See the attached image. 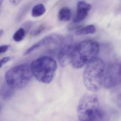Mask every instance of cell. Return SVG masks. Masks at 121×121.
I'll list each match as a JSON object with an SVG mask.
<instances>
[{"mask_svg": "<svg viewBox=\"0 0 121 121\" xmlns=\"http://www.w3.org/2000/svg\"><path fill=\"white\" fill-rule=\"evenodd\" d=\"M47 28V25L45 23H43L39 25L32 32V35L34 36L39 35L44 32Z\"/></svg>", "mask_w": 121, "mask_h": 121, "instance_id": "16", "label": "cell"}, {"mask_svg": "<svg viewBox=\"0 0 121 121\" xmlns=\"http://www.w3.org/2000/svg\"><path fill=\"white\" fill-rule=\"evenodd\" d=\"M26 34L27 33L25 29L23 27L20 28L13 35V40L17 42L21 41L24 39Z\"/></svg>", "mask_w": 121, "mask_h": 121, "instance_id": "14", "label": "cell"}, {"mask_svg": "<svg viewBox=\"0 0 121 121\" xmlns=\"http://www.w3.org/2000/svg\"><path fill=\"white\" fill-rule=\"evenodd\" d=\"M10 3L13 5L16 6L19 5L22 0H9Z\"/></svg>", "mask_w": 121, "mask_h": 121, "instance_id": "20", "label": "cell"}, {"mask_svg": "<svg viewBox=\"0 0 121 121\" xmlns=\"http://www.w3.org/2000/svg\"><path fill=\"white\" fill-rule=\"evenodd\" d=\"M63 40V37L60 34L58 33L50 34L26 50L24 53L23 55L29 54L35 50L46 45H62Z\"/></svg>", "mask_w": 121, "mask_h": 121, "instance_id": "8", "label": "cell"}, {"mask_svg": "<svg viewBox=\"0 0 121 121\" xmlns=\"http://www.w3.org/2000/svg\"><path fill=\"white\" fill-rule=\"evenodd\" d=\"M4 33V32L3 30H0V38L3 35Z\"/></svg>", "mask_w": 121, "mask_h": 121, "instance_id": "22", "label": "cell"}, {"mask_svg": "<svg viewBox=\"0 0 121 121\" xmlns=\"http://www.w3.org/2000/svg\"><path fill=\"white\" fill-rule=\"evenodd\" d=\"M33 23L32 21H27L23 23L22 27L25 29L26 33H27L32 26Z\"/></svg>", "mask_w": 121, "mask_h": 121, "instance_id": "17", "label": "cell"}, {"mask_svg": "<svg viewBox=\"0 0 121 121\" xmlns=\"http://www.w3.org/2000/svg\"><path fill=\"white\" fill-rule=\"evenodd\" d=\"M105 71V64L100 58H95L88 63L83 74L86 88L92 92L99 90L103 84Z\"/></svg>", "mask_w": 121, "mask_h": 121, "instance_id": "1", "label": "cell"}, {"mask_svg": "<svg viewBox=\"0 0 121 121\" xmlns=\"http://www.w3.org/2000/svg\"><path fill=\"white\" fill-rule=\"evenodd\" d=\"M121 84V63L110 65L105 71L103 84L107 89H112Z\"/></svg>", "mask_w": 121, "mask_h": 121, "instance_id": "6", "label": "cell"}, {"mask_svg": "<svg viewBox=\"0 0 121 121\" xmlns=\"http://www.w3.org/2000/svg\"><path fill=\"white\" fill-rule=\"evenodd\" d=\"M95 26L92 25H88L78 29L75 32V35L78 36L85 35L88 34H94L96 32Z\"/></svg>", "mask_w": 121, "mask_h": 121, "instance_id": "12", "label": "cell"}, {"mask_svg": "<svg viewBox=\"0 0 121 121\" xmlns=\"http://www.w3.org/2000/svg\"><path fill=\"white\" fill-rule=\"evenodd\" d=\"M1 110V106L0 104V112Z\"/></svg>", "mask_w": 121, "mask_h": 121, "instance_id": "24", "label": "cell"}, {"mask_svg": "<svg viewBox=\"0 0 121 121\" xmlns=\"http://www.w3.org/2000/svg\"><path fill=\"white\" fill-rule=\"evenodd\" d=\"M91 9V5L85 1H80L78 2L77 11L73 18V22L79 23L84 20L86 18Z\"/></svg>", "mask_w": 121, "mask_h": 121, "instance_id": "9", "label": "cell"}, {"mask_svg": "<svg viewBox=\"0 0 121 121\" xmlns=\"http://www.w3.org/2000/svg\"><path fill=\"white\" fill-rule=\"evenodd\" d=\"M117 102L118 106L121 109V94L118 97Z\"/></svg>", "mask_w": 121, "mask_h": 121, "instance_id": "21", "label": "cell"}, {"mask_svg": "<svg viewBox=\"0 0 121 121\" xmlns=\"http://www.w3.org/2000/svg\"><path fill=\"white\" fill-rule=\"evenodd\" d=\"M33 76L30 65L22 64L8 70L5 74L6 83L13 89L25 87Z\"/></svg>", "mask_w": 121, "mask_h": 121, "instance_id": "5", "label": "cell"}, {"mask_svg": "<svg viewBox=\"0 0 121 121\" xmlns=\"http://www.w3.org/2000/svg\"><path fill=\"white\" fill-rule=\"evenodd\" d=\"M72 16L71 10L68 7H63L60 9L58 13L59 20L61 21H67L70 20Z\"/></svg>", "mask_w": 121, "mask_h": 121, "instance_id": "11", "label": "cell"}, {"mask_svg": "<svg viewBox=\"0 0 121 121\" xmlns=\"http://www.w3.org/2000/svg\"><path fill=\"white\" fill-rule=\"evenodd\" d=\"M29 7V5L26 4L21 8L16 17V21L18 23L21 22L23 19L26 13L27 12Z\"/></svg>", "mask_w": 121, "mask_h": 121, "instance_id": "15", "label": "cell"}, {"mask_svg": "<svg viewBox=\"0 0 121 121\" xmlns=\"http://www.w3.org/2000/svg\"><path fill=\"white\" fill-rule=\"evenodd\" d=\"M14 89L7 84L2 86L0 90V96L3 99H8L14 94Z\"/></svg>", "mask_w": 121, "mask_h": 121, "instance_id": "10", "label": "cell"}, {"mask_svg": "<svg viewBox=\"0 0 121 121\" xmlns=\"http://www.w3.org/2000/svg\"><path fill=\"white\" fill-rule=\"evenodd\" d=\"M46 11V8L44 5L42 4H40L33 7L32 10L31 14L33 17L37 18L44 14Z\"/></svg>", "mask_w": 121, "mask_h": 121, "instance_id": "13", "label": "cell"}, {"mask_svg": "<svg viewBox=\"0 0 121 121\" xmlns=\"http://www.w3.org/2000/svg\"><path fill=\"white\" fill-rule=\"evenodd\" d=\"M99 50L97 42L90 40H83L75 45L70 63L74 68H82L97 57Z\"/></svg>", "mask_w": 121, "mask_h": 121, "instance_id": "2", "label": "cell"}, {"mask_svg": "<svg viewBox=\"0 0 121 121\" xmlns=\"http://www.w3.org/2000/svg\"><path fill=\"white\" fill-rule=\"evenodd\" d=\"M77 113L80 121H102L104 117V112L99 108L97 97L90 94H85L81 98Z\"/></svg>", "mask_w": 121, "mask_h": 121, "instance_id": "3", "label": "cell"}, {"mask_svg": "<svg viewBox=\"0 0 121 121\" xmlns=\"http://www.w3.org/2000/svg\"><path fill=\"white\" fill-rule=\"evenodd\" d=\"M9 45H4L0 46V54L6 52L9 48Z\"/></svg>", "mask_w": 121, "mask_h": 121, "instance_id": "19", "label": "cell"}, {"mask_svg": "<svg viewBox=\"0 0 121 121\" xmlns=\"http://www.w3.org/2000/svg\"><path fill=\"white\" fill-rule=\"evenodd\" d=\"M62 47L58 54L59 63L62 67H65L70 63L72 54L75 45L73 44V40L71 37L64 40Z\"/></svg>", "mask_w": 121, "mask_h": 121, "instance_id": "7", "label": "cell"}, {"mask_svg": "<svg viewBox=\"0 0 121 121\" xmlns=\"http://www.w3.org/2000/svg\"><path fill=\"white\" fill-rule=\"evenodd\" d=\"M4 0H0V7H1V4L3 3Z\"/></svg>", "mask_w": 121, "mask_h": 121, "instance_id": "23", "label": "cell"}, {"mask_svg": "<svg viewBox=\"0 0 121 121\" xmlns=\"http://www.w3.org/2000/svg\"><path fill=\"white\" fill-rule=\"evenodd\" d=\"M1 10V7H0V13Z\"/></svg>", "mask_w": 121, "mask_h": 121, "instance_id": "25", "label": "cell"}, {"mask_svg": "<svg viewBox=\"0 0 121 121\" xmlns=\"http://www.w3.org/2000/svg\"><path fill=\"white\" fill-rule=\"evenodd\" d=\"M33 75L40 82L49 84L54 79L57 69V64L49 56L40 57L35 60L30 65Z\"/></svg>", "mask_w": 121, "mask_h": 121, "instance_id": "4", "label": "cell"}, {"mask_svg": "<svg viewBox=\"0 0 121 121\" xmlns=\"http://www.w3.org/2000/svg\"><path fill=\"white\" fill-rule=\"evenodd\" d=\"M11 57H6L2 58L0 60V69L2 67V66L4 64L8 62L10 60Z\"/></svg>", "mask_w": 121, "mask_h": 121, "instance_id": "18", "label": "cell"}]
</instances>
